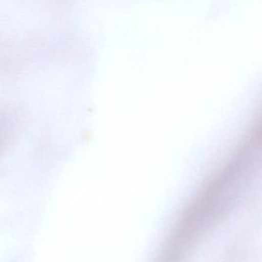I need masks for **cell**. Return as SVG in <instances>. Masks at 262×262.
Wrapping results in <instances>:
<instances>
[{
	"mask_svg": "<svg viewBox=\"0 0 262 262\" xmlns=\"http://www.w3.org/2000/svg\"><path fill=\"white\" fill-rule=\"evenodd\" d=\"M6 135H7L6 128H5L4 123L2 122V120L0 119V148H1V146L3 145V143H4V140H5V138H6Z\"/></svg>",
	"mask_w": 262,
	"mask_h": 262,
	"instance_id": "obj_1",
	"label": "cell"
}]
</instances>
